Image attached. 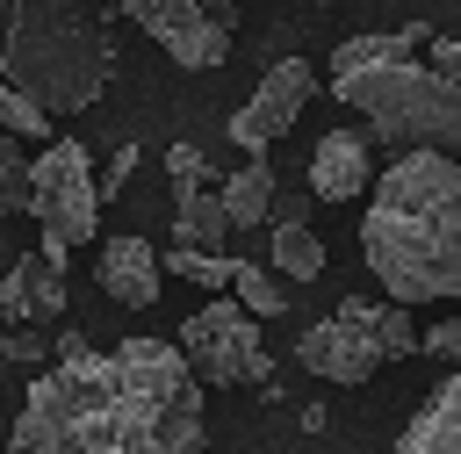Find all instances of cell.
<instances>
[{
	"instance_id": "1",
	"label": "cell",
	"mask_w": 461,
	"mask_h": 454,
	"mask_svg": "<svg viewBox=\"0 0 461 454\" xmlns=\"http://www.w3.org/2000/svg\"><path fill=\"white\" fill-rule=\"evenodd\" d=\"M7 454H202V382L173 339L65 353L29 382Z\"/></svg>"
},
{
	"instance_id": "2",
	"label": "cell",
	"mask_w": 461,
	"mask_h": 454,
	"mask_svg": "<svg viewBox=\"0 0 461 454\" xmlns=\"http://www.w3.org/2000/svg\"><path fill=\"white\" fill-rule=\"evenodd\" d=\"M360 252L389 303H439L461 288V166L454 151H396L389 173L367 180Z\"/></svg>"
},
{
	"instance_id": "3",
	"label": "cell",
	"mask_w": 461,
	"mask_h": 454,
	"mask_svg": "<svg viewBox=\"0 0 461 454\" xmlns=\"http://www.w3.org/2000/svg\"><path fill=\"white\" fill-rule=\"evenodd\" d=\"M425 29H375L331 50V94L367 115V130L396 151H454L461 144V86L418 65Z\"/></svg>"
},
{
	"instance_id": "4",
	"label": "cell",
	"mask_w": 461,
	"mask_h": 454,
	"mask_svg": "<svg viewBox=\"0 0 461 454\" xmlns=\"http://www.w3.org/2000/svg\"><path fill=\"white\" fill-rule=\"evenodd\" d=\"M115 72L108 22L86 0H7L0 29V79L29 94L43 115H79L101 101Z\"/></svg>"
},
{
	"instance_id": "5",
	"label": "cell",
	"mask_w": 461,
	"mask_h": 454,
	"mask_svg": "<svg viewBox=\"0 0 461 454\" xmlns=\"http://www.w3.org/2000/svg\"><path fill=\"white\" fill-rule=\"evenodd\" d=\"M36 223H43V252L65 267L79 238H94V216H101V195H94V159L86 144L58 137L43 144V159H29V202H22Z\"/></svg>"
},
{
	"instance_id": "6",
	"label": "cell",
	"mask_w": 461,
	"mask_h": 454,
	"mask_svg": "<svg viewBox=\"0 0 461 454\" xmlns=\"http://www.w3.org/2000/svg\"><path fill=\"white\" fill-rule=\"evenodd\" d=\"M180 360H187V375L194 382H267L274 375V360H267V346H259V317H245L238 303H202L187 324H180V346H173Z\"/></svg>"
},
{
	"instance_id": "7",
	"label": "cell",
	"mask_w": 461,
	"mask_h": 454,
	"mask_svg": "<svg viewBox=\"0 0 461 454\" xmlns=\"http://www.w3.org/2000/svg\"><path fill=\"white\" fill-rule=\"evenodd\" d=\"M122 14L180 65V72H209L230 58V22H216L202 0H122Z\"/></svg>"
},
{
	"instance_id": "8",
	"label": "cell",
	"mask_w": 461,
	"mask_h": 454,
	"mask_svg": "<svg viewBox=\"0 0 461 454\" xmlns=\"http://www.w3.org/2000/svg\"><path fill=\"white\" fill-rule=\"evenodd\" d=\"M310 94H317V72H310L303 58L267 65V79H259V86H252V94L230 108V123H223V130H230V144H245V151L259 159L274 137H288V123L310 108Z\"/></svg>"
},
{
	"instance_id": "9",
	"label": "cell",
	"mask_w": 461,
	"mask_h": 454,
	"mask_svg": "<svg viewBox=\"0 0 461 454\" xmlns=\"http://www.w3.org/2000/svg\"><path fill=\"white\" fill-rule=\"evenodd\" d=\"M295 360H303L310 375H324V382H367V375L389 368L382 346H375V331H367L360 317H346V310H331L324 324H310V331L295 339Z\"/></svg>"
},
{
	"instance_id": "10",
	"label": "cell",
	"mask_w": 461,
	"mask_h": 454,
	"mask_svg": "<svg viewBox=\"0 0 461 454\" xmlns=\"http://www.w3.org/2000/svg\"><path fill=\"white\" fill-rule=\"evenodd\" d=\"M94 274H101V288H108L115 303L144 310V303H158L166 259H158V245H151V238H101V259H94Z\"/></svg>"
},
{
	"instance_id": "11",
	"label": "cell",
	"mask_w": 461,
	"mask_h": 454,
	"mask_svg": "<svg viewBox=\"0 0 461 454\" xmlns=\"http://www.w3.org/2000/svg\"><path fill=\"white\" fill-rule=\"evenodd\" d=\"M65 310V267L50 259V252H29V259H14L7 274H0V317H14V324H50Z\"/></svg>"
},
{
	"instance_id": "12",
	"label": "cell",
	"mask_w": 461,
	"mask_h": 454,
	"mask_svg": "<svg viewBox=\"0 0 461 454\" xmlns=\"http://www.w3.org/2000/svg\"><path fill=\"white\" fill-rule=\"evenodd\" d=\"M367 180H375L367 137L331 130V137L317 144V159H310V195H317V202H353V195H367Z\"/></svg>"
},
{
	"instance_id": "13",
	"label": "cell",
	"mask_w": 461,
	"mask_h": 454,
	"mask_svg": "<svg viewBox=\"0 0 461 454\" xmlns=\"http://www.w3.org/2000/svg\"><path fill=\"white\" fill-rule=\"evenodd\" d=\"M389 454H461V382H454V375L432 382L425 411L403 425V440H396Z\"/></svg>"
},
{
	"instance_id": "14",
	"label": "cell",
	"mask_w": 461,
	"mask_h": 454,
	"mask_svg": "<svg viewBox=\"0 0 461 454\" xmlns=\"http://www.w3.org/2000/svg\"><path fill=\"white\" fill-rule=\"evenodd\" d=\"M339 310H346V317H360V324L375 331L382 360H403V353H418V324H411V310H403V303H382V295H346Z\"/></svg>"
},
{
	"instance_id": "15",
	"label": "cell",
	"mask_w": 461,
	"mask_h": 454,
	"mask_svg": "<svg viewBox=\"0 0 461 454\" xmlns=\"http://www.w3.org/2000/svg\"><path fill=\"white\" fill-rule=\"evenodd\" d=\"M267 274L317 281V274H324V245H317V231H310V223H295V216H281V223H274V238H267Z\"/></svg>"
},
{
	"instance_id": "16",
	"label": "cell",
	"mask_w": 461,
	"mask_h": 454,
	"mask_svg": "<svg viewBox=\"0 0 461 454\" xmlns=\"http://www.w3.org/2000/svg\"><path fill=\"white\" fill-rule=\"evenodd\" d=\"M223 216H230V231H245V223H259L267 216V202H274V173H267V159H245L230 180H223Z\"/></svg>"
},
{
	"instance_id": "17",
	"label": "cell",
	"mask_w": 461,
	"mask_h": 454,
	"mask_svg": "<svg viewBox=\"0 0 461 454\" xmlns=\"http://www.w3.org/2000/svg\"><path fill=\"white\" fill-rule=\"evenodd\" d=\"M173 238L180 245H202V252H216L223 238H230V216H223V202L202 187V195H180L173 202Z\"/></svg>"
},
{
	"instance_id": "18",
	"label": "cell",
	"mask_w": 461,
	"mask_h": 454,
	"mask_svg": "<svg viewBox=\"0 0 461 454\" xmlns=\"http://www.w3.org/2000/svg\"><path fill=\"white\" fill-rule=\"evenodd\" d=\"M223 288L238 295V310H245V317H281V310H288L281 274H267V267H252V259H230V281H223Z\"/></svg>"
},
{
	"instance_id": "19",
	"label": "cell",
	"mask_w": 461,
	"mask_h": 454,
	"mask_svg": "<svg viewBox=\"0 0 461 454\" xmlns=\"http://www.w3.org/2000/svg\"><path fill=\"white\" fill-rule=\"evenodd\" d=\"M0 130H7V137H50L58 123H50V115H43L29 94H14V86L0 79Z\"/></svg>"
},
{
	"instance_id": "20",
	"label": "cell",
	"mask_w": 461,
	"mask_h": 454,
	"mask_svg": "<svg viewBox=\"0 0 461 454\" xmlns=\"http://www.w3.org/2000/svg\"><path fill=\"white\" fill-rule=\"evenodd\" d=\"M173 274L194 281V288H223V281H230V259H223V252H202V245H180V252H173Z\"/></svg>"
},
{
	"instance_id": "21",
	"label": "cell",
	"mask_w": 461,
	"mask_h": 454,
	"mask_svg": "<svg viewBox=\"0 0 461 454\" xmlns=\"http://www.w3.org/2000/svg\"><path fill=\"white\" fill-rule=\"evenodd\" d=\"M22 202H29V159H22V144L0 130V216L22 209Z\"/></svg>"
},
{
	"instance_id": "22",
	"label": "cell",
	"mask_w": 461,
	"mask_h": 454,
	"mask_svg": "<svg viewBox=\"0 0 461 454\" xmlns=\"http://www.w3.org/2000/svg\"><path fill=\"white\" fill-rule=\"evenodd\" d=\"M166 173H173V195H202V187H209V159H202L194 144H173V151H166Z\"/></svg>"
},
{
	"instance_id": "23",
	"label": "cell",
	"mask_w": 461,
	"mask_h": 454,
	"mask_svg": "<svg viewBox=\"0 0 461 454\" xmlns=\"http://www.w3.org/2000/svg\"><path fill=\"white\" fill-rule=\"evenodd\" d=\"M418 353H432V360H439V368H447V360H454V353H461V324H454V317H439V324H432V331H418Z\"/></svg>"
},
{
	"instance_id": "24",
	"label": "cell",
	"mask_w": 461,
	"mask_h": 454,
	"mask_svg": "<svg viewBox=\"0 0 461 454\" xmlns=\"http://www.w3.org/2000/svg\"><path fill=\"white\" fill-rule=\"evenodd\" d=\"M130 166H137V151H130V144H122V151H115V159H108V173H101V180H94V195H115V187H122V173H130Z\"/></svg>"
},
{
	"instance_id": "25",
	"label": "cell",
	"mask_w": 461,
	"mask_h": 454,
	"mask_svg": "<svg viewBox=\"0 0 461 454\" xmlns=\"http://www.w3.org/2000/svg\"><path fill=\"white\" fill-rule=\"evenodd\" d=\"M0 353H7V360H36L43 346H36V331H7V346H0Z\"/></svg>"
},
{
	"instance_id": "26",
	"label": "cell",
	"mask_w": 461,
	"mask_h": 454,
	"mask_svg": "<svg viewBox=\"0 0 461 454\" xmlns=\"http://www.w3.org/2000/svg\"><path fill=\"white\" fill-rule=\"evenodd\" d=\"M0 29H7V0H0Z\"/></svg>"
}]
</instances>
